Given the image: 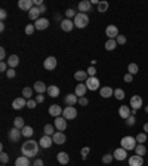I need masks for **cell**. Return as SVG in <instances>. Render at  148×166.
I'll return each mask as SVG.
<instances>
[{"label":"cell","instance_id":"6da1fadb","mask_svg":"<svg viewBox=\"0 0 148 166\" xmlns=\"http://www.w3.org/2000/svg\"><path fill=\"white\" fill-rule=\"evenodd\" d=\"M39 143H36L34 139H27L21 145V153L25 157H34L36 154H39Z\"/></svg>","mask_w":148,"mask_h":166},{"label":"cell","instance_id":"7a4b0ae2","mask_svg":"<svg viewBox=\"0 0 148 166\" xmlns=\"http://www.w3.org/2000/svg\"><path fill=\"white\" fill-rule=\"evenodd\" d=\"M73 23H74V27H77V28H85L86 25L89 24V17H87V13L77 12V15H76L73 19Z\"/></svg>","mask_w":148,"mask_h":166},{"label":"cell","instance_id":"3957f363","mask_svg":"<svg viewBox=\"0 0 148 166\" xmlns=\"http://www.w3.org/2000/svg\"><path fill=\"white\" fill-rule=\"evenodd\" d=\"M120 144H121V148H125V150H135L136 148V138L135 137H131V135H127V137H123L121 138V141H120Z\"/></svg>","mask_w":148,"mask_h":166},{"label":"cell","instance_id":"277c9868","mask_svg":"<svg viewBox=\"0 0 148 166\" xmlns=\"http://www.w3.org/2000/svg\"><path fill=\"white\" fill-rule=\"evenodd\" d=\"M62 117L67 119V120L76 119V117H77V110H76V107H65L62 111Z\"/></svg>","mask_w":148,"mask_h":166},{"label":"cell","instance_id":"5b68a950","mask_svg":"<svg viewBox=\"0 0 148 166\" xmlns=\"http://www.w3.org/2000/svg\"><path fill=\"white\" fill-rule=\"evenodd\" d=\"M58 65V61L55 57H47L45 59V63H43V67H45V70H47V71H52V70H55Z\"/></svg>","mask_w":148,"mask_h":166},{"label":"cell","instance_id":"8992f818","mask_svg":"<svg viewBox=\"0 0 148 166\" xmlns=\"http://www.w3.org/2000/svg\"><path fill=\"white\" fill-rule=\"evenodd\" d=\"M21 135H22L21 129H17V128H12L11 131H9V133H7V137H9V139H11L12 143H18L21 139Z\"/></svg>","mask_w":148,"mask_h":166},{"label":"cell","instance_id":"52a82bcc","mask_svg":"<svg viewBox=\"0 0 148 166\" xmlns=\"http://www.w3.org/2000/svg\"><path fill=\"white\" fill-rule=\"evenodd\" d=\"M27 101H28V99H25L24 97L15 98V99L12 101V108H13V110H21V108H24V107L27 105Z\"/></svg>","mask_w":148,"mask_h":166},{"label":"cell","instance_id":"ba28073f","mask_svg":"<svg viewBox=\"0 0 148 166\" xmlns=\"http://www.w3.org/2000/svg\"><path fill=\"white\" fill-rule=\"evenodd\" d=\"M85 83H86V88H87L89 91H96V89H99V80H98L96 77H89Z\"/></svg>","mask_w":148,"mask_h":166},{"label":"cell","instance_id":"9c48e42d","mask_svg":"<svg viewBox=\"0 0 148 166\" xmlns=\"http://www.w3.org/2000/svg\"><path fill=\"white\" fill-rule=\"evenodd\" d=\"M55 128H57V131L62 132L67 129V119H64L62 116H59V117H55Z\"/></svg>","mask_w":148,"mask_h":166},{"label":"cell","instance_id":"30bf717a","mask_svg":"<svg viewBox=\"0 0 148 166\" xmlns=\"http://www.w3.org/2000/svg\"><path fill=\"white\" fill-rule=\"evenodd\" d=\"M18 8L22 9V11L28 12L30 9L34 8V0H19V2H18Z\"/></svg>","mask_w":148,"mask_h":166},{"label":"cell","instance_id":"8fae6325","mask_svg":"<svg viewBox=\"0 0 148 166\" xmlns=\"http://www.w3.org/2000/svg\"><path fill=\"white\" fill-rule=\"evenodd\" d=\"M113 156H114V159L116 160H126L127 159V150H125V148H116V151L113 153Z\"/></svg>","mask_w":148,"mask_h":166},{"label":"cell","instance_id":"7c38bea8","mask_svg":"<svg viewBox=\"0 0 148 166\" xmlns=\"http://www.w3.org/2000/svg\"><path fill=\"white\" fill-rule=\"evenodd\" d=\"M105 34L108 36V39H117L119 37V28L116 25H108L105 28Z\"/></svg>","mask_w":148,"mask_h":166},{"label":"cell","instance_id":"4fadbf2b","mask_svg":"<svg viewBox=\"0 0 148 166\" xmlns=\"http://www.w3.org/2000/svg\"><path fill=\"white\" fill-rule=\"evenodd\" d=\"M52 144H53V139H52V137H47V135H43L39 141V145L42 148H49V147H52Z\"/></svg>","mask_w":148,"mask_h":166},{"label":"cell","instance_id":"5bb4252c","mask_svg":"<svg viewBox=\"0 0 148 166\" xmlns=\"http://www.w3.org/2000/svg\"><path fill=\"white\" fill-rule=\"evenodd\" d=\"M129 166H144V157L142 156H131L129 157Z\"/></svg>","mask_w":148,"mask_h":166},{"label":"cell","instance_id":"9a60e30c","mask_svg":"<svg viewBox=\"0 0 148 166\" xmlns=\"http://www.w3.org/2000/svg\"><path fill=\"white\" fill-rule=\"evenodd\" d=\"M131 107L133 110H139L142 107V98L139 97V95H133L131 98Z\"/></svg>","mask_w":148,"mask_h":166},{"label":"cell","instance_id":"2e32d148","mask_svg":"<svg viewBox=\"0 0 148 166\" xmlns=\"http://www.w3.org/2000/svg\"><path fill=\"white\" fill-rule=\"evenodd\" d=\"M119 116L121 117V119H127V117H131V116H132V108H131V107H127V105H120Z\"/></svg>","mask_w":148,"mask_h":166},{"label":"cell","instance_id":"e0dca14e","mask_svg":"<svg viewBox=\"0 0 148 166\" xmlns=\"http://www.w3.org/2000/svg\"><path fill=\"white\" fill-rule=\"evenodd\" d=\"M34 27L36 30H46L47 27H49V19H46V18H40V19H37L34 24Z\"/></svg>","mask_w":148,"mask_h":166},{"label":"cell","instance_id":"ac0fdd59","mask_svg":"<svg viewBox=\"0 0 148 166\" xmlns=\"http://www.w3.org/2000/svg\"><path fill=\"white\" fill-rule=\"evenodd\" d=\"M79 103V97L76 95V93H68L67 97H65V104H67V107H73L76 104Z\"/></svg>","mask_w":148,"mask_h":166},{"label":"cell","instance_id":"d6986e66","mask_svg":"<svg viewBox=\"0 0 148 166\" xmlns=\"http://www.w3.org/2000/svg\"><path fill=\"white\" fill-rule=\"evenodd\" d=\"M52 139H53V143L58 144V145H61V144L65 143V133L64 132H55L53 133V137H52Z\"/></svg>","mask_w":148,"mask_h":166},{"label":"cell","instance_id":"ffe728a7","mask_svg":"<svg viewBox=\"0 0 148 166\" xmlns=\"http://www.w3.org/2000/svg\"><path fill=\"white\" fill-rule=\"evenodd\" d=\"M57 159H58V163H59V165H68L70 156H68V153L61 151V153H58L57 154Z\"/></svg>","mask_w":148,"mask_h":166},{"label":"cell","instance_id":"44dd1931","mask_svg":"<svg viewBox=\"0 0 148 166\" xmlns=\"http://www.w3.org/2000/svg\"><path fill=\"white\" fill-rule=\"evenodd\" d=\"M91 9H92V2H89V0H83V2L79 3V11L81 13H86V12H89Z\"/></svg>","mask_w":148,"mask_h":166},{"label":"cell","instance_id":"7402d4cb","mask_svg":"<svg viewBox=\"0 0 148 166\" xmlns=\"http://www.w3.org/2000/svg\"><path fill=\"white\" fill-rule=\"evenodd\" d=\"M74 79L77 82H86L89 79V74H87V71H83V70H79V71H76L74 73Z\"/></svg>","mask_w":148,"mask_h":166},{"label":"cell","instance_id":"603a6c76","mask_svg":"<svg viewBox=\"0 0 148 166\" xmlns=\"http://www.w3.org/2000/svg\"><path fill=\"white\" fill-rule=\"evenodd\" d=\"M64 110L59 107V105H57V104H53V105H51L49 107V114L53 116V117H59V116L62 114Z\"/></svg>","mask_w":148,"mask_h":166},{"label":"cell","instance_id":"cb8c5ba5","mask_svg":"<svg viewBox=\"0 0 148 166\" xmlns=\"http://www.w3.org/2000/svg\"><path fill=\"white\" fill-rule=\"evenodd\" d=\"M86 91H87L86 83H79V85L76 86V91H74V93H76L79 98H81V97H85V95H86Z\"/></svg>","mask_w":148,"mask_h":166},{"label":"cell","instance_id":"d4e9b609","mask_svg":"<svg viewBox=\"0 0 148 166\" xmlns=\"http://www.w3.org/2000/svg\"><path fill=\"white\" fill-rule=\"evenodd\" d=\"M61 28H62L64 31H71V30L74 28V23L71 19H68V18H65V19L61 21Z\"/></svg>","mask_w":148,"mask_h":166},{"label":"cell","instance_id":"484cf974","mask_svg":"<svg viewBox=\"0 0 148 166\" xmlns=\"http://www.w3.org/2000/svg\"><path fill=\"white\" fill-rule=\"evenodd\" d=\"M40 11H39V8L37 6H34L33 9H30L28 11V18L31 19V21H37V19H40Z\"/></svg>","mask_w":148,"mask_h":166},{"label":"cell","instance_id":"4316f807","mask_svg":"<svg viewBox=\"0 0 148 166\" xmlns=\"http://www.w3.org/2000/svg\"><path fill=\"white\" fill-rule=\"evenodd\" d=\"M33 89H34L39 95H42V93H45V91H47V86L43 83V82H36L34 83V86H33Z\"/></svg>","mask_w":148,"mask_h":166},{"label":"cell","instance_id":"83f0119b","mask_svg":"<svg viewBox=\"0 0 148 166\" xmlns=\"http://www.w3.org/2000/svg\"><path fill=\"white\" fill-rule=\"evenodd\" d=\"M47 95L49 97H52V98H57L58 95H59V88L58 86H55V85H51V86H47Z\"/></svg>","mask_w":148,"mask_h":166},{"label":"cell","instance_id":"f1b7e54d","mask_svg":"<svg viewBox=\"0 0 148 166\" xmlns=\"http://www.w3.org/2000/svg\"><path fill=\"white\" fill-rule=\"evenodd\" d=\"M15 166H31L30 165V157H25V156H21L15 160Z\"/></svg>","mask_w":148,"mask_h":166},{"label":"cell","instance_id":"f546056e","mask_svg":"<svg viewBox=\"0 0 148 166\" xmlns=\"http://www.w3.org/2000/svg\"><path fill=\"white\" fill-rule=\"evenodd\" d=\"M18 64H19V58H18V55H11V57L7 58V65H9V68H15Z\"/></svg>","mask_w":148,"mask_h":166},{"label":"cell","instance_id":"4dcf8cb0","mask_svg":"<svg viewBox=\"0 0 148 166\" xmlns=\"http://www.w3.org/2000/svg\"><path fill=\"white\" fill-rule=\"evenodd\" d=\"M99 93H101V97L102 98H110L114 95V91L111 89V88H108V86H105V88H102L101 91H99Z\"/></svg>","mask_w":148,"mask_h":166},{"label":"cell","instance_id":"1f68e13d","mask_svg":"<svg viewBox=\"0 0 148 166\" xmlns=\"http://www.w3.org/2000/svg\"><path fill=\"white\" fill-rule=\"evenodd\" d=\"M116 48H117V40L116 39H108L105 42V49L107 51H114Z\"/></svg>","mask_w":148,"mask_h":166},{"label":"cell","instance_id":"d6a6232c","mask_svg":"<svg viewBox=\"0 0 148 166\" xmlns=\"http://www.w3.org/2000/svg\"><path fill=\"white\" fill-rule=\"evenodd\" d=\"M24 126H25V123H24L22 117H15V119H13V128H17V129H21V131H22Z\"/></svg>","mask_w":148,"mask_h":166},{"label":"cell","instance_id":"836d02e7","mask_svg":"<svg viewBox=\"0 0 148 166\" xmlns=\"http://www.w3.org/2000/svg\"><path fill=\"white\" fill-rule=\"evenodd\" d=\"M21 132H22V137H25V138L33 137V133H34V131H33V128H31V126H24Z\"/></svg>","mask_w":148,"mask_h":166},{"label":"cell","instance_id":"e575fe53","mask_svg":"<svg viewBox=\"0 0 148 166\" xmlns=\"http://www.w3.org/2000/svg\"><path fill=\"white\" fill-rule=\"evenodd\" d=\"M45 135L47 137H53V133H55V126L53 125H45Z\"/></svg>","mask_w":148,"mask_h":166},{"label":"cell","instance_id":"d590c367","mask_svg":"<svg viewBox=\"0 0 148 166\" xmlns=\"http://www.w3.org/2000/svg\"><path fill=\"white\" fill-rule=\"evenodd\" d=\"M135 153H136L138 156H144L147 153V147H145L144 144H138L136 148H135Z\"/></svg>","mask_w":148,"mask_h":166},{"label":"cell","instance_id":"8d00e7d4","mask_svg":"<svg viewBox=\"0 0 148 166\" xmlns=\"http://www.w3.org/2000/svg\"><path fill=\"white\" fill-rule=\"evenodd\" d=\"M138 71H139V68H138V65L135 63H132V64H129V65H127V73H129V74H136Z\"/></svg>","mask_w":148,"mask_h":166},{"label":"cell","instance_id":"74e56055","mask_svg":"<svg viewBox=\"0 0 148 166\" xmlns=\"http://www.w3.org/2000/svg\"><path fill=\"white\" fill-rule=\"evenodd\" d=\"M22 97L25 98V99H31V97H33V89H31V88H24Z\"/></svg>","mask_w":148,"mask_h":166},{"label":"cell","instance_id":"f35d334b","mask_svg":"<svg viewBox=\"0 0 148 166\" xmlns=\"http://www.w3.org/2000/svg\"><path fill=\"white\" fill-rule=\"evenodd\" d=\"M135 138H136V143L138 144H144L148 139V138H147V133H145V132H141V133H138Z\"/></svg>","mask_w":148,"mask_h":166},{"label":"cell","instance_id":"ab89813d","mask_svg":"<svg viewBox=\"0 0 148 166\" xmlns=\"http://www.w3.org/2000/svg\"><path fill=\"white\" fill-rule=\"evenodd\" d=\"M107 9H108V3L107 2H99L98 3V12H107Z\"/></svg>","mask_w":148,"mask_h":166},{"label":"cell","instance_id":"60d3db41","mask_svg":"<svg viewBox=\"0 0 148 166\" xmlns=\"http://www.w3.org/2000/svg\"><path fill=\"white\" fill-rule=\"evenodd\" d=\"M34 31H36L34 24H28V25L25 27V34H27V36H33V34H34Z\"/></svg>","mask_w":148,"mask_h":166},{"label":"cell","instance_id":"b9f144b4","mask_svg":"<svg viewBox=\"0 0 148 166\" xmlns=\"http://www.w3.org/2000/svg\"><path fill=\"white\" fill-rule=\"evenodd\" d=\"M114 97H116V99H123L125 98V91L123 89H116L114 91Z\"/></svg>","mask_w":148,"mask_h":166},{"label":"cell","instance_id":"7bdbcfd3","mask_svg":"<svg viewBox=\"0 0 148 166\" xmlns=\"http://www.w3.org/2000/svg\"><path fill=\"white\" fill-rule=\"evenodd\" d=\"M0 162H2V165H6V163L9 162V156L6 154L5 151H2V153H0Z\"/></svg>","mask_w":148,"mask_h":166},{"label":"cell","instance_id":"ee69618b","mask_svg":"<svg viewBox=\"0 0 148 166\" xmlns=\"http://www.w3.org/2000/svg\"><path fill=\"white\" fill-rule=\"evenodd\" d=\"M113 159H114V156H113V154H104L102 162L105 163V165H108V163H111V162H113Z\"/></svg>","mask_w":148,"mask_h":166},{"label":"cell","instance_id":"f6af8a7d","mask_svg":"<svg viewBox=\"0 0 148 166\" xmlns=\"http://www.w3.org/2000/svg\"><path fill=\"white\" fill-rule=\"evenodd\" d=\"M76 15H77V12H74V9H67V11H65V17L68 18V19H71V18L74 19Z\"/></svg>","mask_w":148,"mask_h":166},{"label":"cell","instance_id":"bcb514c9","mask_svg":"<svg viewBox=\"0 0 148 166\" xmlns=\"http://www.w3.org/2000/svg\"><path fill=\"white\" fill-rule=\"evenodd\" d=\"M135 123H136V117H135V116H131V117L126 119V125L127 126H133Z\"/></svg>","mask_w":148,"mask_h":166},{"label":"cell","instance_id":"7dc6e473","mask_svg":"<svg viewBox=\"0 0 148 166\" xmlns=\"http://www.w3.org/2000/svg\"><path fill=\"white\" fill-rule=\"evenodd\" d=\"M87 74H89V77H95V74H96V68H95L93 65H91V67L87 68Z\"/></svg>","mask_w":148,"mask_h":166},{"label":"cell","instance_id":"c3c4849f","mask_svg":"<svg viewBox=\"0 0 148 166\" xmlns=\"http://www.w3.org/2000/svg\"><path fill=\"white\" fill-rule=\"evenodd\" d=\"M36 105H37V101H36V99H28V101H27V107H28V108H36Z\"/></svg>","mask_w":148,"mask_h":166},{"label":"cell","instance_id":"681fc988","mask_svg":"<svg viewBox=\"0 0 148 166\" xmlns=\"http://www.w3.org/2000/svg\"><path fill=\"white\" fill-rule=\"evenodd\" d=\"M116 40H117V45H125V43H126V37L123 34H119V37H117Z\"/></svg>","mask_w":148,"mask_h":166},{"label":"cell","instance_id":"f907efd6","mask_svg":"<svg viewBox=\"0 0 148 166\" xmlns=\"http://www.w3.org/2000/svg\"><path fill=\"white\" fill-rule=\"evenodd\" d=\"M79 104L85 107V105H87V104H89V99H87L86 97H81V98H79Z\"/></svg>","mask_w":148,"mask_h":166},{"label":"cell","instance_id":"816d5d0a","mask_svg":"<svg viewBox=\"0 0 148 166\" xmlns=\"http://www.w3.org/2000/svg\"><path fill=\"white\" fill-rule=\"evenodd\" d=\"M6 76H7V79H13V77H15V70L9 68L7 71H6Z\"/></svg>","mask_w":148,"mask_h":166},{"label":"cell","instance_id":"f5cc1de1","mask_svg":"<svg viewBox=\"0 0 148 166\" xmlns=\"http://www.w3.org/2000/svg\"><path fill=\"white\" fill-rule=\"evenodd\" d=\"M123 79H125V82H126V83H132V82H133V76H132V74H129V73H126Z\"/></svg>","mask_w":148,"mask_h":166},{"label":"cell","instance_id":"db71d44e","mask_svg":"<svg viewBox=\"0 0 148 166\" xmlns=\"http://www.w3.org/2000/svg\"><path fill=\"white\" fill-rule=\"evenodd\" d=\"M80 153H81V157H83V159H86V157H87V154H89V147H83Z\"/></svg>","mask_w":148,"mask_h":166},{"label":"cell","instance_id":"11a10c76","mask_svg":"<svg viewBox=\"0 0 148 166\" xmlns=\"http://www.w3.org/2000/svg\"><path fill=\"white\" fill-rule=\"evenodd\" d=\"M0 59H2V63H5V59H6V51H5V48H0Z\"/></svg>","mask_w":148,"mask_h":166},{"label":"cell","instance_id":"9f6ffc18","mask_svg":"<svg viewBox=\"0 0 148 166\" xmlns=\"http://www.w3.org/2000/svg\"><path fill=\"white\" fill-rule=\"evenodd\" d=\"M7 70H9V65H7V63H2V64H0V71L6 73Z\"/></svg>","mask_w":148,"mask_h":166},{"label":"cell","instance_id":"6f0895ef","mask_svg":"<svg viewBox=\"0 0 148 166\" xmlns=\"http://www.w3.org/2000/svg\"><path fill=\"white\" fill-rule=\"evenodd\" d=\"M33 166H43V160H42V159H36Z\"/></svg>","mask_w":148,"mask_h":166},{"label":"cell","instance_id":"680465c9","mask_svg":"<svg viewBox=\"0 0 148 166\" xmlns=\"http://www.w3.org/2000/svg\"><path fill=\"white\" fill-rule=\"evenodd\" d=\"M36 101H37V104L43 103V101H45V97H43V95H37V97H36Z\"/></svg>","mask_w":148,"mask_h":166},{"label":"cell","instance_id":"91938a15","mask_svg":"<svg viewBox=\"0 0 148 166\" xmlns=\"http://www.w3.org/2000/svg\"><path fill=\"white\" fill-rule=\"evenodd\" d=\"M6 17H7V12H6L5 9H2V11H0V18H2V19H5Z\"/></svg>","mask_w":148,"mask_h":166},{"label":"cell","instance_id":"94428289","mask_svg":"<svg viewBox=\"0 0 148 166\" xmlns=\"http://www.w3.org/2000/svg\"><path fill=\"white\" fill-rule=\"evenodd\" d=\"M39 11H40V13H45V12H46V6L45 5L39 6Z\"/></svg>","mask_w":148,"mask_h":166},{"label":"cell","instance_id":"6125c7cd","mask_svg":"<svg viewBox=\"0 0 148 166\" xmlns=\"http://www.w3.org/2000/svg\"><path fill=\"white\" fill-rule=\"evenodd\" d=\"M144 132H145V133H148V123H145V125H144Z\"/></svg>","mask_w":148,"mask_h":166},{"label":"cell","instance_id":"be15d7a7","mask_svg":"<svg viewBox=\"0 0 148 166\" xmlns=\"http://www.w3.org/2000/svg\"><path fill=\"white\" fill-rule=\"evenodd\" d=\"M55 19H57V21H62V19H61V15H59V13H57V15H55Z\"/></svg>","mask_w":148,"mask_h":166},{"label":"cell","instance_id":"e7e4bbea","mask_svg":"<svg viewBox=\"0 0 148 166\" xmlns=\"http://www.w3.org/2000/svg\"><path fill=\"white\" fill-rule=\"evenodd\" d=\"M0 31H2V33H3V31H5V24H3V23L0 24Z\"/></svg>","mask_w":148,"mask_h":166},{"label":"cell","instance_id":"03108f58","mask_svg":"<svg viewBox=\"0 0 148 166\" xmlns=\"http://www.w3.org/2000/svg\"><path fill=\"white\" fill-rule=\"evenodd\" d=\"M145 113H148V105H147V107H145Z\"/></svg>","mask_w":148,"mask_h":166},{"label":"cell","instance_id":"003e7915","mask_svg":"<svg viewBox=\"0 0 148 166\" xmlns=\"http://www.w3.org/2000/svg\"><path fill=\"white\" fill-rule=\"evenodd\" d=\"M2 166H6V165H2Z\"/></svg>","mask_w":148,"mask_h":166}]
</instances>
